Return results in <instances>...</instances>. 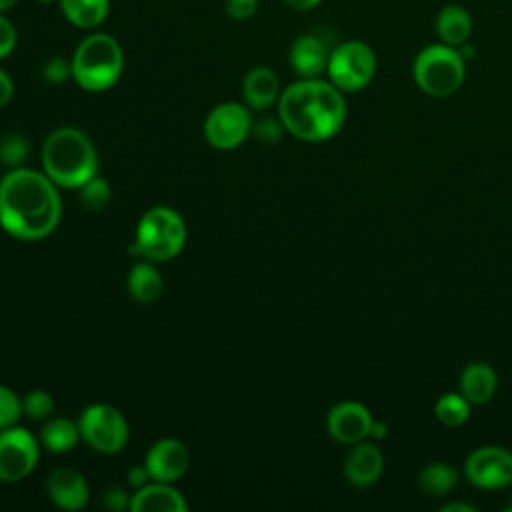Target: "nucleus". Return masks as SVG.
<instances>
[{
    "mask_svg": "<svg viewBox=\"0 0 512 512\" xmlns=\"http://www.w3.org/2000/svg\"><path fill=\"white\" fill-rule=\"evenodd\" d=\"M372 420V412L362 402L344 400L328 410L326 428L336 442L356 444L368 438Z\"/></svg>",
    "mask_w": 512,
    "mask_h": 512,
    "instance_id": "f8f14e48",
    "label": "nucleus"
},
{
    "mask_svg": "<svg viewBox=\"0 0 512 512\" xmlns=\"http://www.w3.org/2000/svg\"><path fill=\"white\" fill-rule=\"evenodd\" d=\"M464 472L476 488H506L512 484V452L502 446H480L466 458Z\"/></svg>",
    "mask_w": 512,
    "mask_h": 512,
    "instance_id": "9b49d317",
    "label": "nucleus"
},
{
    "mask_svg": "<svg viewBox=\"0 0 512 512\" xmlns=\"http://www.w3.org/2000/svg\"><path fill=\"white\" fill-rule=\"evenodd\" d=\"M42 170L60 188H80L98 172L96 148L80 128H56L42 146Z\"/></svg>",
    "mask_w": 512,
    "mask_h": 512,
    "instance_id": "7ed1b4c3",
    "label": "nucleus"
},
{
    "mask_svg": "<svg viewBox=\"0 0 512 512\" xmlns=\"http://www.w3.org/2000/svg\"><path fill=\"white\" fill-rule=\"evenodd\" d=\"M186 236V222L174 208L154 206L142 214L130 252L154 264L168 262L182 252Z\"/></svg>",
    "mask_w": 512,
    "mask_h": 512,
    "instance_id": "39448f33",
    "label": "nucleus"
},
{
    "mask_svg": "<svg viewBox=\"0 0 512 512\" xmlns=\"http://www.w3.org/2000/svg\"><path fill=\"white\" fill-rule=\"evenodd\" d=\"M130 500H132V494H128L124 488L120 486H110L106 488V492L102 494V502L106 508L110 510H130Z\"/></svg>",
    "mask_w": 512,
    "mask_h": 512,
    "instance_id": "72a5a7b5",
    "label": "nucleus"
},
{
    "mask_svg": "<svg viewBox=\"0 0 512 512\" xmlns=\"http://www.w3.org/2000/svg\"><path fill=\"white\" fill-rule=\"evenodd\" d=\"M190 464V452L178 438H162L150 446L144 458V466L152 480L176 482L182 478Z\"/></svg>",
    "mask_w": 512,
    "mask_h": 512,
    "instance_id": "ddd939ff",
    "label": "nucleus"
},
{
    "mask_svg": "<svg viewBox=\"0 0 512 512\" xmlns=\"http://www.w3.org/2000/svg\"><path fill=\"white\" fill-rule=\"evenodd\" d=\"M62 218L58 186L32 168H12L0 180V226L16 240L34 242L50 236Z\"/></svg>",
    "mask_w": 512,
    "mask_h": 512,
    "instance_id": "f257e3e1",
    "label": "nucleus"
},
{
    "mask_svg": "<svg viewBox=\"0 0 512 512\" xmlns=\"http://www.w3.org/2000/svg\"><path fill=\"white\" fill-rule=\"evenodd\" d=\"M164 290V280L154 262L140 260L130 268L128 274V294L140 304H150L160 298Z\"/></svg>",
    "mask_w": 512,
    "mask_h": 512,
    "instance_id": "4be33fe9",
    "label": "nucleus"
},
{
    "mask_svg": "<svg viewBox=\"0 0 512 512\" xmlns=\"http://www.w3.org/2000/svg\"><path fill=\"white\" fill-rule=\"evenodd\" d=\"M330 48L316 34H300L288 50V64L298 78H322L328 68Z\"/></svg>",
    "mask_w": 512,
    "mask_h": 512,
    "instance_id": "4468645a",
    "label": "nucleus"
},
{
    "mask_svg": "<svg viewBox=\"0 0 512 512\" xmlns=\"http://www.w3.org/2000/svg\"><path fill=\"white\" fill-rule=\"evenodd\" d=\"M42 76L48 84H64L72 78V62L64 56H52L44 62Z\"/></svg>",
    "mask_w": 512,
    "mask_h": 512,
    "instance_id": "c756f323",
    "label": "nucleus"
},
{
    "mask_svg": "<svg viewBox=\"0 0 512 512\" xmlns=\"http://www.w3.org/2000/svg\"><path fill=\"white\" fill-rule=\"evenodd\" d=\"M252 114L246 104L222 102L204 120V136L216 150H234L252 134Z\"/></svg>",
    "mask_w": 512,
    "mask_h": 512,
    "instance_id": "1a4fd4ad",
    "label": "nucleus"
},
{
    "mask_svg": "<svg viewBox=\"0 0 512 512\" xmlns=\"http://www.w3.org/2000/svg\"><path fill=\"white\" fill-rule=\"evenodd\" d=\"M384 472V456L376 444L356 442L344 460V478L356 488H368L380 480Z\"/></svg>",
    "mask_w": 512,
    "mask_h": 512,
    "instance_id": "dca6fc26",
    "label": "nucleus"
},
{
    "mask_svg": "<svg viewBox=\"0 0 512 512\" xmlns=\"http://www.w3.org/2000/svg\"><path fill=\"white\" fill-rule=\"evenodd\" d=\"M28 158V142L16 132H8L0 138V162L18 168Z\"/></svg>",
    "mask_w": 512,
    "mask_h": 512,
    "instance_id": "bb28decb",
    "label": "nucleus"
},
{
    "mask_svg": "<svg viewBox=\"0 0 512 512\" xmlns=\"http://www.w3.org/2000/svg\"><path fill=\"white\" fill-rule=\"evenodd\" d=\"M70 62L72 80L82 90L106 92L124 72V50L112 34L92 30L80 40Z\"/></svg>",
    "mask_w": 512,
    "mask_h": 512,
    "instance_id": "20e7f679",
    "label": "nucleus"
},
{
    "mask_svg": "<svg viewBox=\"0 0 512 512\" xmlns=\"http://www.w3.org/2000/svg\"><path fill=\"white\" fill-rule=\"evenodd\" d=\"M36 2H40V4H52V2H58V0H36Z\"/></svg>",
    "mask_w": 512,
    "mask_h": 512,
    "instance_id": "a19ab883",
    "label": "nucleus"
},
{
    "mask_svg": "<svg viewBox=\"0 0 512 512\" xmlns=\"http://www.w3.org/2000/svg\"><path fill=\"white\" fill-rule=\"evenodd\" d=\"M414 84L432 98H446L460 90L466 78V60L458 48L444 42L424 46L412 62Z\"/></svg>",
    "mask_w": 512,
    "mask_h": 512,
    "instance_id": "423d86ee",
    "label": "nucleus"
},
{
    "mask_svg": "<svg viewBox=\"0 0 512 512\" xmlns=\"http://www.w3.org/2000/svg\"><path fill=\"white\" fill-rule=\"evenodd\" d=\"M454 510H458V512H474L476 508L470 506V504H464V502H448V504L442 506V512H454Z\"/></svg>",
    "mask_w": 512,
    "mask_h": 512,
    "instance_id": "58836bf2",
    "label": "nucleus"
},
{
    "mask_svg": "<svg viewBox=\"0 0 512 512\" xmlns=\"http://www.w3.org/2000/svg\"><path fill=\"white\" fill-rule=\"evenodd\" d=\"M288 8L296 10V12H310L314 8H318L324 0H282Z\"/></svg>",
    "mask_w": 512,
    "mask_h": 512,
    "instance_id": "e433bc0d",
    "label": "nucleus"
},
{
    "mask_svg": "<svg viewBox=\"0 0 512 512\" xmlns=\"http://www.w3.org/2000/svg\"><path fill=\"white\" fill-rule=\"evenodd\" d=\"M388 436V426L380 420H372V426H370V434L368 438L372 440H384Z\"/></svg>",
    "mask_w": 512,
    "mask_h": 512,
    "instance_id": "4c0bfd02",
    "label": "nucleus"
},
{
    "mask_svg": "<svg viewBox=\"0 0 512 512\" xmlns=\"http://www.w3.org/2000/svg\"><path fill=\"white\" fill-rule=\"evenodd\" d=\"M376 54L362 40H344L330 50L326 76L340 92L364 90L376 74Z\"/></svg>",
    "mask_w": 512,
    "mask_h": 512,
    "instance_id": "0eeeda50",
    "label": "nucleus"
},
{
    "mask_svg": "<svg viewBox=\"0 0 512 512\" xmlns=\"http://www.w3.org/2000/svg\"><path fill=\"white\" fill-rule=\"evenodd\" d=\"M126 480H128V484L132 486V488H142V486H146L152 478H150V474H148V470H146V466L142 464V466H132L130 470H128V474H126Z\"/></svg>",
    "mask_w": 512,
    "mask_h": 512,
    "instance_id": "f704fd0d",
    "label": "nucleus"
},
{
    "mask_svg": "<svg viewBox=\"0 0 512 512\" xmlns=\"http://www.w3.org/2000/svg\"><path fill=\"white\" fill-rule=\"evenodd\" d=\"M22 412L30 420H48L54 414V398L46 390H30L22 398Z\"/></svg>",
    "mask_w": 512,
    "mask_h": 512,
    "instance_id": "cd10ccee",
    "label": "nucleus"
},
{
    "mask_svg": "<svg viewBox=\"0 0 512 512\" xmlns=\"http://www.w3.org/2000/svg\"><path fill=\"white\" fill-rule=\"evenodd\" d=\"M80 438L100 454H118L128 444V422L124 414L110 404H90L78 418Z\"/></svg>",
    "mask_w": 512,
    "mask_h": 512,
    "instance_id": "6e6552de",
    "label": "nucleus"
},
{
    "mask_svg": "<svg viewBox=\"0 0 512 512\" xmlns=\"http://www.w3.org/2000/svg\"><path fill=\"white\" fill-rule=\"evenodd\" d=\"M64 18L80 30H98L108 14L110 0H58Z\"/></svg>",
    "mask_w": 512,
    "mask_h": 512,
    "instance_id": "412c9836",
    "label": "nucleus"
},
{
    "mask_svg": "<svg viewBox=\"0 0 512 512\" xmlns=\"http://www.w3.org/2000/svg\"><path fill=\"white\" fill-rule=\"evenodd\" d=\"M46 492L54 506L72 512L82 510L90 498L86 478L78 470L68 466H60L48 474Z\"/></svg>",
    "mask_w": 512,
    "mask_h": 512,
    "instance_id": "2eb2a0df",
    "label": "nucleus"
},
{
    "mask_svg": "<svg viewBox=\"0 0 512 512\" xmlns=\"http://www.w3.org/2000/svg\"><path fill=\"white\" fill-rule=\"evenodd\" d=\"M456 482H458V474L446 462H430V464H426L418 472V478H416L418 488L426 496H432V498H440V496L450 494L454 490Z\"/></svg>",
    "mask_w": 512,
    "mask_h": 512,
    "instance_id": "b1692460",
    "label": "nucleus"
},
{
    "mask_svg": "<svg viewBox=\"0 0 512 512\" xmlns=\"http://www.w3.org/2000/svg\"><path fill=\"white\" fill-rule=\"evenodd\" d=\"M280 94V78L268 66L252 68L242 80V96L252 110H268L272 104H278Z\"/></svg>",
    "mask_w": 512,
    "mask_h": 512,
    "instance_id": "a211bd4d",
    "label": "nucleus"
},
{
    "mask_svg": "<svg viewBox=\"0 0 512 512\" xmlns=\"http://www.w3.org/2000/svg\"><path fill=\"white\" fill-rule=\"evenodd\" d=\"M282 132H284V124L280 122V118H260L252 126V134L262 144H268V146L276 144L282 138Z\"/></svg>",
    "mask_w": 512,
    "mask_h": 512,
    "instance_id": "7c9ffc66",
    "label": "nucleus"
},
{
    "mask_svg": "<svg viewBox=\"0 0 512 512\" xmlns=\"http://www.w3.org/2000/svg\"><path fill=\"white\" fill-rule=\"evenodd\" d=\"M188 502L170 482L152 480L138 488L130 500V512H186Z\"/></svg>",
    "mask_w": 512,
    "mask_h": 512,
    "instance_id": "f3484780",
    "label": "nucleus"
},
{
    "mask_svg": "<svg viewBox=\"0 0 512 512\" xmlns=\"http://www.w3.org/2000/svg\"><path fill=\"white\" fill-rule=\"evenodd\" d=\"M472 14L462 4H444L434 18V30L438 36V42H444L448 46H462L472 36Z\"/></svg>",
    "mask_w": 512,
    "mask_h": 512,
    "instance_id": "6ab92c4d",
    "label": "nucleus"
},
{
    "mask_svg": "<svg viewBox=\"0 0 512 512\" xmlns=\"http://www.w3.org/2000/svg\"><path fill=\"white\" fill-rule=\"evenodd\" d=\"M498 386L494 368L488 362H470L460 374V394L470 404H486Z\"/></svg>",
    "mask_w": 512,
    "mask_h": 512,
    "instance_id": "aec40b11",
    "label": "nucleus"
},
{
    "mask_svg": "<svg viewBox=\"0 0 512 512\" xmlns=\"http://www.w3.org/2000/svg\"><path fill=\"white\" fill-rule=\"evenodd\" d=\"M260 6V0H224V12L230 20H250Z\"/></svg>",
    "mask_w": 512,
    "mask_h": 512,
    "instance_id": "2f4dec72",
    "label": "nucleus"
},
{
    "mask_svg": "<svg viewBox=\"0 0 512 512\" xmlns=\"http://www.w3.org/2000/svg\"><path fill=\"white\" fill-rule=\"evenodd\" d=\"M278 118L284 130L304 142H324L340 132L346 120V100L330 80L300 78L278 98Z\"/></svg>",
    "mask_w": 512,
    "mask_h": 512,
    "instance_id": "f03ea898",
    "label": "nucleus"
},
{
    "mask_svg": "<svg viewBox=\"0 0 512 512\" xmlns=\"http://www.w3.org/2000/svg\"><path fill=\"white\" fill-rule=\"evenodd\" d=\"M16 42H18V32H16L12 20L0 12V60L8 58L14 52Z\"/></svg>",
    "mask_w": 512,
    "mask_h": 512,
    "instance_id": "473e14b6",
    "label": "nucleus"
},
{
    "mask_svg": "<svg viewBox=\"0 0 512 512\" xmlns=\"http://www.w3.org/2000/svg\"><path fill=\"white\" fill-rule=\"evenodd\" d=\"M80 202L90 212H102L110 204V186L98 174L84 182L80 188Z\"/></svg>",
    "mask_w": 512,
    "mask_h": 512,
    "instance_id": "a878e982",
    "label": "nucleus"
},
{
    "mask_svg": "<svg viewBox=\"0 0 512 512\" xmlns=\"http://www.w3.org/2000/svg\"><path fill=\"white\" fill-rule=\"evenodd\" d=\"M510 508H512V498H510Z\"/></svg>",
    "mask_w": 512,
    "mask_h": 512,
    "instance_id": "79ce46f5",
    "label": "nucleus"
},
{
    "mask_svg": "<svg viewBox=\"0 0 512 512\" xmlns=\"http://www.w3.org/2000/svg\"><path fill=\"white\" fill-rule=\"evenodd\" d=\"M20 0H0V12L6 14L10 8H14Z\"/></svg>",
    "mask_w": 512,
    "mask_h": 512,
    "instance_id": "ea45409f",
    "label": "nucleus"
},
{
    "mask_svg": "<svg viewBox=\"0 0 512 512\" xmlns=\"http://www.w3.org/2000/svg\"><path fill=\"white\" fill-rule=\"evenodd\" d=\"M22 414V398H18L8 386L0 384V430L16 426Z\"/></svg>",
    "mask_w": 512,
    "mask_h": 512,
    "instance_id": "c85d7f7f",
    "label": "nucleus"
},
{
    "mask_svg": "<svg viewBox=\"0 0 512 512\" xmlns=\"http://www.w3.org/2000/svg\"><path fill=\"white\" fill-rule=\"evenodd\" d=\"M80 440L78 422L64 416H50L40 428V444L52 454L70 452Z\"/></svg>",
    "mask_w": 512,
    "mask_h": 512,
    "instance_id": "5701e85b",
    "label": "nucleus"
},
{
    "mask_svg": "<svg viewBox=\"0 0 512 512\" xmlns=\"http://www.w3.org/2000/svg\"><path fill=\"white\" fill-rule=\"evenodd\" d=\"M40 458L38 438L20 426L0 430V482L14 484L32 474Z\"/></svg>",
    "mask_w": 512,
    "mask_h": 512,
    "instance_id": "9d476101",
    "label": "nucleus"
},
{
    "mask_svg": "<svg viewBox=\"0 0 512 512\" xmlns=\"http://www.w3.org/2000/svg\"><path fill=\"white\" fill-rule=\"evenodd\" d=\"M434 416L448 428L462 426L470 418V402L456 392L442 394L434 404Z\"/></svg>",
    "mask_w": 512,
    "mask_h": 512,
    "instance_id": "393cba45",
    "label": "nucleus"
},
{
    "mask_svg": "<svg viewBox=\"0 0 512 512\" xmlns=\"http://www.w3.org/2000/svg\"><path fill=\"white\" fill-rule=\"evenodd\" d=\"M14 98V80L12 76L0 68V108H4Z\"/></svg>",
    "mask_w": 512,
    "mask_h": 512,
    "instance_id": "c9c22d12",
    "label": "nucleus"
}]
</instances>
